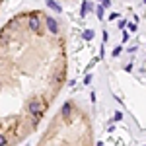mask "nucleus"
Masks as SVG:
<instances>
[{"instance_id": "nucleus-3", "label": "nucleus", "mask_w": 146, "mask_h": 146, "mask_svg": "<svg viewBox=\"0 0 146 146\" xmlns=\"http://www.w3.org/2000/svg\"><path fill=\"white\" fill-rule=\"evenodd\" d=\"M2 2H4V0H0V10H2Z\"/></svg>"}, {"instance_id": "nucleus-2", "label": "nucleus", "mask_w": 146, "mask_h": 146, "mask_svg": "<svg viewBox=\"0 0 146 146\" xmlns=\"http://www.w3.org/2000/svg\"><path fill=\"white\" fill-rule=\"evenodd\" d=\"M35 146H94L90 115L76 101L68 100L53 115Z\"/></svg>"}, {"instance_id": "nucleus-1", "label": "nucleus", "mask_w": 146, "mask_h": 146, "mask_svg": "<svg viewBox=\"0 0 146 146\" xmlns=\"http://www.w3.org/2000/svg\"><path fill=\"white\" fill-rule=\"evenodd\" d=\"M68 74L66 37L45 10H22L0 29V146L33 135Z\"/></svg>"}]
</instances>
